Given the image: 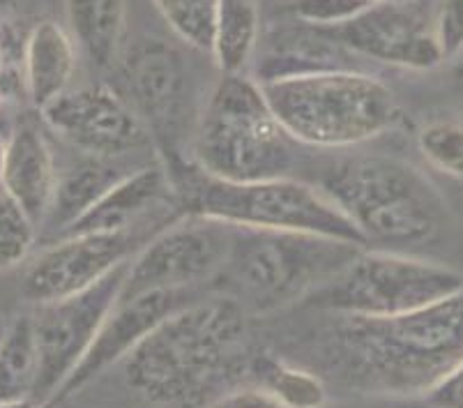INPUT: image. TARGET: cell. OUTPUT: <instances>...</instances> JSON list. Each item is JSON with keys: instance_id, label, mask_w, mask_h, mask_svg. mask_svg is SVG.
<instances>
[{"instance_id": "cell-36", "label": "cell", "mask_w": 463, "mask_h": 408, "mask_svg": "<svg viewBox=\"0 0 463 408\" xmlns=\"http://www.w3.org/2000/svg\"><path fill=\"white\" fill-rule=\"evenodd\" d=\"M0 408H37L33 402H14V403H0Z\"/></svg>"}, {"instance_id": "cell-18", "label": "cell", "mask_w": 463, "mask_h": 408, "mask_svg": "<svg viewBox=\"0 0 463 408\" xmlns=\"http://www.w3.org/2000/svg\"><path fill=\"white\" fill-rule=\"evenodd\" d=\"M61 171L53 150L44 134L33 123L24 120L7 137L5 166L0 187L42 226L52 208Z\"/></svg>"}, {"instance_id": "cell-24", "label": "cell", "mask_w": 463, "mask_h": 408, "mask_svg": "<svg viewBox=\"0 0 463 408\" xmlns=\"http://www.w3.org/2000/svg\"><path fill=\"white\" fill-rule=\"evenodd\" d=\"M40 374L35 330L31 317H19L7 326L0 342V403L33 402Z\"/></svg>"}, {"instance_id": "cell-13", "label": "cell", "mask_w": 463, "mask_h": 408, "mask_svg": "<svg viewBox=\"0 0 463 408\" xmlns=\"http://www.w3.org/2000/svg\"><path fill=\"white\" fill-rule=\"evenodd\" d=\"M420 3L376 0L344 26L326 31L357 58L406 70H433L445 56L433 31V12H424Z\"/></svg>"}, {"instance_id": "cell-16", "label": "cell", "mask_w": 463, "mask_h": 408, "mask_svg": "<svg viewBox=\"0 0 463 408\" xmlns=\"http://www.w3.org/2000/svg\"><path fill=\"white\" fill-rule=\"evenodd\" d=\"M351 53L326 28L307 26L293 19L286 26H270L260 33L254 56V81L270 83L318 71L357 70Z\"/></svg>"}, {"instance_id": "cell-5", "label": "cell", "mask_w": 463, "mask_h": 408, "mask_svg": "<svg viewBox=\"0 0 463 408\" xmlns=\"http://www.w3.org/2000/svg\"><path fill=\"white\" fill-rule=\"evenodd\" d=\"M362 250L326 235L233 226L229 259L213 286L247 314H272L309 298Z\"/></svg>"}, {"instance_id": "cell-7", "label": "cell", "mask_w": 463, "mask_h": 408, "mask_svg": "<svg viewBox=\"0 0 463 408\" xmlns=\"http://www.w3.org/2000/svg\"><path fill=\"white\" fill-rule=\"evenodd\" d=\"M296 146L260 83L245 74H222L201 116L192 162L229 183L288 178Z\"/></svg>"}, {"instance_id": "cell-29", "label": "cell", "mask_w": 463, "mask_h": 408, "mask_svg": "<svg viewBox=\"0 0 463 408\" xmlns=\"http://www.w3.org/2000/svg\"><path fill=\"white\" fill-rule=\"evenodd\" d=\"M433 31L445 61L463 53V0H438L433 7Z\"/></svg>"}, {"instance_id": "cell-34", "label": "cell", "mask_w": 463, "mask_h": 408, "mask_svg": "<svg viewBox=\"0 0 463 408\" xmlns=\"http://www.w3.org/2000/svg\"><path fill=\"white\" fill-rule=\"evenodd\" d=\"M454 81H457L458 90L463 95V53L458 58H454Z\"/></svg>"}, {"instance_id": "cell-20", "label": "cell", "mask_w": 463, "mask_h": 408, "mask_svg": "<svg viewBox=\"0 0 463 408\" xmlns=\"http://www.w3.org/2000/svg\"><path fill=\"white\" fill-rule=\"evenodd\" d=\"M70 35L95 70L118 65L128 31V0H65Z\"/></svg>"}, {"instance_id": "cell-30", "label": "cell", "mask_w": 463, "mask_h": 408, "mask_svg": "<svg viewBox=\"0 0 463 408\" xmlns=\"http://www.w3.org/2000/svg\"><path fill=\"white\" fill-rule=\"evenodd\" d=\"M208 408H286L277 397H272L268 390H263L256 383H242L238 388L229 390L222 397L214 399Z\"/></svg>"}, {"instance_id": "cell-9", "label": "cell", "mask_w": 463, "mask_h": 408, "mask_svg": "<svg viewBox=\"0 0 463 408\" xmlns=\"http://www.w3.org/2000/svg\"><path fill=\"white\" fill-rule=\"evenodd\" d=\"M129 261L77 296L35 307L31 318L40 357V374L33 394L37 408L52 403L58 390L90 351L104 321L120 300Z\"/></svg>"}, {"instance_id": "cell-3", "label": "cell", "mask_w": 463, "mask_h": 408, "mask_svg": "<svg viewBox=\"0 0 463 408\" xmlns=\"http://www.w3.org/2000/svg\"><path fill=\"white\" fill-rule=\"evenodd\" d=\"M318 187L355 224L364 242L390 251L429 245L449 224V208L427 174L399 157L360 155L332 164Z\"/></svg>"}, {"instance_id": "cell-26", "label": "cell", "mask_w": 463, "mask_h": 408, "mask_svg": "<svg viewBox=\"0 0 463 408\" xmlns=\"http://www.w3.org/2000/svg\"><path fill=\"white\" fill-rule=\"evenodd\" d=\"M37 224L10 195L0 192V270H12L31 256L37 242Z\"/></svg>"}, {"instance_id": "cell-10", "label": "cell", "mask_w": 463, "mask_h": 408, "mask_svg": "<svg viewBox=\"0 0 463 408\" xmlns=\"http://www.w3.org/2000/svg\"><path fill=\"white\" fill-rule=\"evenodd\" d=\"M231 240V224L183 214L132 256L120 298L183 289L205 291L224 270Z\"/></svg>"}, {"instance_id": "cell-25", "label": "cell", "mask_w": 463, "mask_h": 408, "mask_svg": "<svg viewBox=\"0 0 463 408\" xmlns=\"http://www.w3.org/2000/svg\"><path fill=\"white\" fill-rule=\"evenodd\" d=\"M174 35L196 52H213L222 0H153Z\"/></svg>"}, {"instance_id": "cell-2", "label": "cell", "mask_w": 463, "mask_h": 408, "mask_svg": "<svg viewBox=\"0 0 463 408\" xmlns=\"http://www.w3.org/2000/svg\"><path fill=\"white\" fill-rule=\"evenodd\" d=\"M332 318L321 357L353 393L424 397L463 360V291L403 317Z\"/></svg>"}, {"instance_id": "cell-32", "label": "cell", "mask_w": 463, "mask_h": 408, "mask_svg": "<svg viewBox=\"0 0 463 408\" xmlns=\"http://www.w3.org/2000/svg\"><path fill=\"white\" fill-rule=\"evenodd\" d=\"M16 65H24V46H16V37L12 28L5 24H0V100L5 86L12 81L24 83V77H16Z\"/></svg>"}, {"instance_id": "cell-22", "label": "cell", "mask_w": 463, "mask_h": 408, "mask_svg": "<svg viewBox=\"0 0 463 408\" xmlns=\"http://www.w3.org/2000/svg\"><path fill=\"white\" fill-rule=\"evenodd\" d=\"M260 33V12L254 0H222L210 52L219 71L242 74L254 61Z\"/></svg>"}, {"instance_id": "cell-27", "label": "cell", "mask_w": 463, "mask_h": 408, "mask_svg": "<svg viewBox=\"0 0 463 408\" xmlns=\"http://www.w3.org/2000/svg\"><path fill=\"white\" fill-rule=\"evenodd\" d=\"M418 148L433 169L463 180V125L433 120L418 132Z\"/></svg>"}, {"instance_id": "cell-6", "label": "cell", "mask_w": 463, "mask_h": 408, "mask_svg": "<svg viewBox=\"0 0 463 408\" xmlns=\"http://www.w3.org/2000/svg\"><path fill=\"white\" fill-rule=\"evenodd\" d=\"M277 120L300 146L351 148L397 128L394 92L364 70L318 71L260 83Z\"/></svg>"}, {"instance_id": "cell-31", "label": "cell", "mask_w": 463, "mask_h": 408, "mask_svg": "<svg viewBox=\"0 0 463 408\" xmlns=\"http://www.w3.org/2000/svg\"><path fill=\"white\" fill-rule=\"evenodd\" d=\"M429 408H463V360L424 394Z\"/></svg>"}, {"instance_id": "cell-11", "label": "cell", "mask_w": 463, "mask_h": 408, "mask_svg": "<svg viewBox=\"0 0 463 408\" xmlns=\"http://www.w3.org/2000/svg\"><path fill=\"white\" fill-rule=\"evenodd\" d=\"M40 116L53 134L88 157L128 159L153 146L150 129L107 83L67 90Z\"/></svg>"}, {"instance_id": "cell-14", "label": "cell", "mask_w": 463, "mask_h": 408, "mask_svg": "<svg viewBox=\"0 0 463 408\" xmlns=\"http://www.w3.org/2000/svg\"><path fill=\"white\" fill-rule=\"evenodd\" d=\"M203 296H208V291L183 289V291H148L132 298H120L92 342L90 351L71 372V376L58 390L49 406L65 402L71 394L86 388L88 383L95 381L99 374L107 372L109 367L123 363L125 357L148 337L150 332L157 330L166 318H171L175 311L184 309L192 302L201 300Z\"/></svg>"}, {"instance_id": "cell-23", "label": "cell", "mask_w": 463, "mask_h": 408, "mask_svg": "<svg viewBox=\"0 0 463 408\" xmlns=\"http://www.w3.org/2000/svg\"><path fill=\"white\" fill-rule=\"evenodd\" d=\"M250 383L268 390L286 408H323L327 403V385L318 374L272 353H256Z\"/></svg>"}, {"instance_id": "cell-8", "label": "cell", "mask_w": 463, "mask_h": 408, "mask_svg": "<svg viewBox=\"0 0 463 408\" xmlns=\"http://www.w3.org/2000/svg\"><path fill=\"white\" fill-rule=\"evenodd\" d=\"M463 291V272L436 261L367 247L327 284L300 302L327 317L390 318Z\"/></svg>"}, {"instance_id": "cell-28", "label": "cell", "mask_w": 463, "mask_h": 408, "mask_svg": "<svg viewBox=\"0 0 463 408\" xmlns=\"http://www.w3.org/2000/svg\"><path fill=\"white\" fill-rule=\"evenodd\" d=\"M376 0H288L286 10L296 21L316 28H336L355 19Z\"/></svg>"}, {"instance_id": "cell-33", "label": "cell", "mask_w": 463, "mask_h": 408, "mask_svg": "<svg viewBox=\"0 0 463 408\" xmlns=\"http://www.w3.org/2000/svg\"><path fill=\"white\" fill-rule=\"evenodd\" d=\"M21 0H0V24H5L12 14L16 12Z\"/></svg>"}, {"instance_id": "cell-17", "label": "cell", "mask_w": 463, "mask_h": 408, "mask_svg": "<svg viewBox=\"0 0 463 408\" xmlns=\"http://www.w3.org/2000/svg\"><path fill=\"white\" fill-rule=\"evenodd\" d=\"M162 205L178 208L175 189L168 178L166 166L164 164H143L138 169L129 171L116 187L109 189L102 201H97L65 235L137 231V226L155 208H162Z\"/></svg>"}, {"instance_id": "cell-35", "label": "cell", "mask_w": 463, "mask_h": 408, "mask_svg": "<svg viewBox=\"0 0 463 408\" xmlns=\"http://www.w3.org/2000/svg\"><path fill=\"white\" fill-rule=\"evenodd\" d=\"M5 153H7V137L0 132V178H3V166H5Z\"/></svg>"}, {"instance_id": "cell-21", "label": "cell", "mask_w": 463, "mask_h": 408, "mask_svg": "<svg viewBox=\"0 0 463 408\" xmlns=\"http://www.w3.org/2000/svg\"><path fill=\"white\" fill-rule=\"evenodd\" d=\"M120 162L123 159L88 157L86 162L61 174L52 208L42 226H46L58 238L65 235L97 201H102L109 189L116 187L129 171H134L125 169Z\"/></svg>"}, {"instance_id": "cell-15", "label": "cell", "mask_w": 463, "mask_h": 408, "mask_svg": "<svg viewBox=\"0 0 463 408\" xmlns=\"http://www.w3.org/2000/svg\"><path fill=\"white\" fill-rule=\"evenodd\" d=\"M116 88L150 129L164 134L174 128L187 100V65L171 42L141 37L123 49L116 65Z\"/></svg>"}, {"instance_id": "cell-12", "label": "cell", "mask_w": 463, "mask_h": 408, "mask_svg": "<svg viewBox=\"0 0 463 408\" xmlns=\"http://www.w3.org/2000/svg\"><path fill=\"white\" fill-rule=\"evenodd\" d=\"M148 240L138 231L62 235L28 263L21 296L35 307L77 296L128 263Z\"/></svg>"}, {"instance_id": "cell-1", "label": "cell", "mask_w": 463, "mask_h": 408, "mask_svg": "<svg viewBox=\"0 0 463 408\" xmlns=\"http://www.w3.org/2000/svg\"><path fill=\"white\" fill-rule=\"evenodd\" d=\"M254 353L242 305L208 293L175 311L123 360L125 383L162 408H208L250 383Z\"/></svg>"}, {"instance_id": "cell-19", "label": "cell", "mask_w": 463, "mask_h": 408, "mask_svg": "<svg viewBox=\"0 0 463 408\" xmlns=\"http://www.w3.org/2000/svg\"><path fill=\"white\" fill-rule=\"evenodd\" d=\"M77 44L58 21L44 19L33 26L24 42V90L37 111L70 90L77 70Z\"/></svg>"}, {"instance_id": "cell-4", "label": "cell", "mask_w": 463, "mask_h": 408, "mask_svg": "<svg viewBox=\"0 0 463 408\" xmlns=\"http://www.w3.org/2000/svg\"><path fill=\"white\" fill-rule=\"evenodd\" d=\"M164 166L174 183L180 214L208 217L242 229L326 235L367 247L355 224L316 185L290 176L259 183H229L203 174L194 162L178 159Z\"/></svg>"}]
</instances>
